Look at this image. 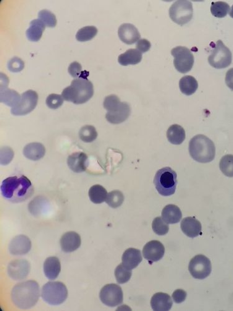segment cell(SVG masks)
Listing matches in <instances>:
<instances>
[{"mask_svg":"<svg viewBox=\"0 0 233 311\" xmlns=\"http://www.w3.org/2000/svg\"><path fill=\"white\" fill-rule=\"evenodd\" d=\"M2 194L13 203L24 202L31 197L33 187L30 180L24 176L7 178L1 185Z\"/></svg>","mask_w":233,"mask_h":311,"instance_id":"obj_1","label":"cell"},{"mask_svg":"<svg viewBox=\"0 0 233 311\" xmlns=\"http://www.w3.org/2000/svg\"><path fill=\"white\" fill-rule=\"evenodd\" d=\"M40 290L37 282L33 280L22 282L13 287L12 299L14 304L20 309H28L38 302Z\"/></svg>","mask_w":233,"mask_h":311,"instance_id":"obj_2","label":"cell"},{"mask_svg":"<svg viewBox=\"0 0 233 311\" xmlns=\"http://www.w3.org/2000/svg\"><path fill=\"white\" fill-rule=\"evenodd\" d=\"M94 89L92 83L87 78L78 77L72 81L69 87L62 93L64 100L75 104H82L92 98Z\"/></svg>","mask_w":233,"mask_h":311,"instance_id":"obj_3","label":"cell"},{"mask_svg":"<svg viewBox=\"0 0 233 311\" xmlns=\"http://www.w3.org/2000/svg\"><path fill=\"white\" fill-rule=\"evenodd\" d=\"M189 152L193 159L198 163H208L215 157L216 148L213 141L204 135H197L191 139Z\"/></svg>","mask_w":233,"mask_h":311,"instance_id":"obj_4","label":"cell"},{"mask_svg":"<svg viewBox=\"0 0 233 311\" xmlns=\"http://www.w3.org/2000/svg\"><path fill=\"white\" fill-rule=\"evenodd\" d=\"M154 184L160 195L169 197L174 194L177 185L176 172L170 167L159 170L154 177Z\"/></svg>","mask_w":233,"mask_h":311,"instance_id":"obj_5","label":"cell"},{"mask_svg":"<svg viewBox=\"0 0 233 311\" xmlns=\"http://www.w3.org/2000/svg\"><path fill=\"white\" fill-rule=\"evenodd\" d=\"M67 287L61 282H49L42 289L41 297L50 305L61 304L67 299Z\"/></svg>","mask_w":233,"mask_h":311,"instance_id":"obj_6","label":"cell"},{"mask_svg":"<svg viewBox=\"0 0 233 311\" xmlns=\"http://www.w3.org/2000/svg\"><path fill=\"white\" fill-rule=\"evenodd\" d=\"M193 15V5L188 1H177L169 9V16L171 20L179 25H184L190 22Z\"/></svg>","mask_w":233,"mask_h":311,"instance_id":"obj_7","label":"cell"},{"mask_svg":"<svg viewBox=\"0 0 233 311\" xmlns=\"http://www.w3.org/2000/svg\"><path fill=\"white\" fill-rule=\"evenodd\" d=\"M208 60L212 67L216 69H223L231 64L232 53L221 40H218Z\"/></svg>","mask_w":233,"mask_h":311,"instance_id":"obj_8","label":"cell"},{"mask_svg":"<svg viewBox=\"0 0 233 311\" xmlns=\"http://www.w3.org/2000/svg\"><path fill=\"white\" fill-rule=\"evenodd\" d=\"M171 54L174 57V64L178 71L185 74L192 69L194 64V56L189 49L177 46L172 49Z\"/></svg>","mask_w":233,"mask_h":311,"instance_id":"obj_9","label":"cell"},{"mask_svg":"<svg viewBox=\"0 0 233 311\" xmlns=\"http://www.w3.org/2000/svg\"><path fill=\"white\" fill-rule=\"evenodd\" d=\"M212 270L210 260L205 256L198 255L191 260L188 266L191 275L197 279H204L211 274Z\"/></svg>","mask_w":233,"mask_h":311,"instance_id":"obj_10","label":"cell"},{"mask_svg":"<svg viewBox=\"0 0 233 311\" xmlns=\"http://www.w3.org/2000/svg\"><path fill=\"white\" fill-rule=\"evenodd\" d=\"M99 299L107 306L114 307L122 304L123 292L122 287L116 284L104 286L99 292Z\"/></svg>","mask_w":233,"mask_h":311,"instance_id":"obj_11","label":"cell"},{"mask_svg":"<svg viewBox=\"0 0 233 311\" xmlns=\"http://www.w3.org/2000/svg\"><path fill=\"white\" fill-rule=\"evenodd\" d=\"M38 95L36 91L28 90L23 93L19 104L11 110L12 114L16 116H25L30 114L37 106Z\"/></svg>","mask_w":233,"mask_h":311,"instance_id":"obj_12","label":"cell"},{"mask_svg":"<svg viewBox=\"0 0 233 311\" xmlns=\"http://www.w3.org/2000/svg\"><path fill=\"white\" fill-rule=\"evenodd\" d=\"M131 108L127 103H120L106 114V119L112 124H119L125 122L130 116Z\"/></svg>","mask_w":233,"mask_h":311,"instance_id":"obj_13","label":"cell"},{"mask_svg":"<svg viewBox=\"0 0 233 311\" xmlns=\"http://www.w3.org/2000/svg\"><path fill=\"white\" fill-rule=\"evenodd\" d=\"M144 257L149 262H157L163 258L165 248L162 243L153 240L148 243L143 248Z\"/></svg>","mask_w":233,"mask_h":311,"instance_id":"obj_14","label":"cell"},{"mask_svg":"<svg viewBox=\"0 0 233 311\" xmlns=\"http://www.w3.org/2000/svg\"><path fill=\"white\" fill-rule=\"evenodd\" d=\"M30 271V263L25 260L13 261L9 266V276L15 280H22L26 278Z\"/></svg>","mask_w":233,"mask_h":311,"instance_id":"obj_15","label":"cell"},{"mask_svg":"<svg viewBox=\"0 0 233 311\" xmlns=\"http://www.w3.org/2000/svg\"><path fill=\"white\" fill-rule=\"evenodd\" d=\"M31 242L25 235H19L12 240L10 244V252L13 255H24L31 250Z\"/></svg>","mask_w":233,"mask_h":311,"instance_id":"obj_16","label":"cell"},{"mask_svg":"<svg viewBox=\"0 0 233 311\" xmlns=\"http://www.w3.org/2000/svg\"><path fill=\"white\" fill-rule=\"evenodd\" d=\"M120 40L127 44H133L140 40L141 35L135 26L130 23H124L119 29Z\"/></svg>","mask_w":233,"mask_h":311,"instance_id":"obj_17","label":"cell"},{"mask_svg":"<svg viewBox=\"0 0 233 311\" xmlns=\"http://www.w3.org/2000/svg\"><path fill=\"white\" fill-rule=\"evenodd\" d=\"M60 244L63 252H74L78 249L81 245V238L79 235L74 231L65 232L62 235Z\"/></svg>","mask_w":233,"mask_h":311,"instance_id":"obj_18","label":"cell"},{"mask_svg":"<svg viewBox=\"0 0 233 311\" xmlns=\"http://www.w3.org/2000/svg\"><path fill=\"white\" fill-rule=\"evenodd\" d=\"M67 164L75 173L85 172L88 166V156L83 152L72 153L68 158Z\"/></svg>","mask_w":233,"mask_h":311,"instance_id":"obj_19","label":"cell"},{"mask_svg":"<svg viewBox=\"0 0 233 311\" xmlns=\"http://www.w3.org/2000/svg\"><path fill=\"white\" fill-rule=\"evenodd\" d=\"M143 261L141 251L136 248H129L125 251L122 257V265L128 270H132Z\"/></svg>","mask_w":233,"mask_h":311,"instance_id":"obj_20","label":"cell"},{"mask_svg":"<svg viewBox=\"0 0 233 311\" xmlns=\"http://www.w3.org/2000/svg\"><path fill=\"white\" fill-rule=\"evenodd\" d=\"M181 229L188 237L195 238L199 236L201 232L200 222L193 217H187L181 222Z\"/></svg>","mask_w":233,"mask_h":311,"instance_id":"obj_21","label":"cell"},{"mask_svg":"<svg viewBox=\"0 0 233 311\" xmlns=\"http://www.w3.org/2000/svg\"><path fill=\"white\" fill-rule=\"evenodd\" d=\"M151 305L154 310L167 311L171 309L173 301L169 294L158 292L151 298Z\"/></svg>","mask_w":233,"mask_h":311,"instance_id":"obj_22","label":"cell"},{"mask_svg":"<svg viewBox=\"0 0 233 311\" xmlns=\"http://www.w3.org/2000/svg\"><path fill=\"white\" fill-rule=\"evenodd\" d=\"M61 271V265L58 258L52 257L46 259L44 263V272L50 280L56 279Z\"/></svg>","mask_w":233,"mask_h":311,"instance_id":"obj_23","label":"cell"},{"mask_svg":"<svg viewBox=\"0 0 233 311\" xmlns=\"http://www.w3.org/2000/svg\"><path fill=\"white\" fill-rule=\"evenodd\" d=\"M46 148L40 143H30L23 149V154L30 160L37 161L45 156Z\"/></svg>","mask_w":233,"mask_h":311,"instance_id":"obj_24","label":"cell"},{"mask_svg":"<svg viewBox=\"0 0 233 311\" xmlns=\"http://www.w3.org/2000/svg\"><path fill=\"white\" fill-rule=\"evenodd\" d=\"M162 218L168 224L179 223L182 218V213L180 209L175 205H168L162 211Z\"/></svg>","mask_w":233,"mask_h":311,"instance_id":"obj_25","label":"cell"},{"mask_svg":"<svg viewBox=\"0 0 233 311\" xmlns=\"http://www.w3.org/2000/svg\"><path fill=\"white\" fill-rule=\"evenodd\" d=\"M46 25L39 19L34 20L30 23V28L26 31V36L29 40L38 42L41 40Z\"/></svg>","mask_w":233,"mask_h":311,"instance_id":"obj_26","label":"cell"},{"mask_svg":"<svg viewBox=\"0 0 233 311\" xmlns=\"http://www.w3.org/2000/svg\"><path fill=\"white\" fill-rule=\"evenodd\" d=\"M142 58V53L137 49H130L125 53L120 54L118 60L122 66H127L128 65H135L140 63Z\"/></svg>","mask_w":233,"mask_h":311,"instance_id":"obj_27","label":"cell"},{"mask_svg":"<svg viewBox=\"0 0 233 311\" xmlns=\"http://www.w3.org/2000/svg\"><path fill=\"white\" fill-rule=\"evenodd\" d=\"M167 139L172 144H181L185 139V130L180 125H172L167 130Z\"/></svg>","mask_w":233,"mask_h":311,"instance_id":"obj_28","label":"cell"},{"mask_svg":"<svg viewBox=\"0 0 233 311\" xmlns=\"http://www.w3.org/2000/svg\"><path fill=\"white\" fill-rule=\"evenodd\" d=\"M180 90L185 95L191 96L196 92L198 87L197 81L192 75H185L180 79Z\"/></svg>","mask_w":233,"mask_h":311,"instance_id":"obj_29","label":"cell"},{"mask_svg":"<svg viewBox=\"0 0 233 311\" xmlns=\"http://www.w3.org/2000/svg\"><path fill=\"white\" fill-rule=\"evenodd\" d=\"M0 98L2 103L6 104L8 106L12 107L13 108L19 104L22 96L15 90L5 89L4 90H1Z\"/></svg>","mask_w":233,"mask_h":311,"instance_id":"obj_30","label":"cell"},{"mask_svg":"<svg viewBox=\"0 0 233 311\" xmlns=\"http://www.w3.org/2000/svg\"><path fill=\"white\" fill-rule=\"evenodd\" d=\"M88 196L91 202L100 204L105 202L108 192L101 185H95L89 190Z\"/></svg>","mask_w":233,"mask_h":311,"instance_id":"obj_31","label":"cell"},{"mask_svg":"<svg viewBox=\"0 0 233 311\" xmlns=\"http://www.w3.org/2000/svg\"><path fill=\"white\" fill-rule=\"evenodd\" d=\"M98 33V29L93 26H88L80 29L76 34V39L80 42L92 40Z\"/></svg>","mask_w":233,"mask_h":311,"instance_id":"obj_32","label":"cell"},{"mask_svg":"<svg viewBox=\"0 0 233 311\" xmlns=\"http://www.w3.org/2000/svg\"><path fill=\"white\" fill-rule=\"evenodd\" d=\"M79 137L83 142L90 143L93 142L98 137V133L93 125H86L81 128Z\"/></svg>","mask_w":233,"mask_h":311,"instance_id":"obj_33","label":"cell"},{"mask_svg":"<svg viewBox=\"0 0 233 311\" xmlns=\"http://www.w3.org/2000/svg\"><path fill=\"white\" fill-rule=\"evenodd\" d=\"M229 5L226 2H217L211 4V14L216 18H224L230 11Z\"/></svg>","mask_w":233,"mask_h":311,"instance_id":"obj_34","label":"cell"},{"mask_svg":"<svg viewBox=\"0 0 233 311\" xmlns=\"http://www.w3.org/2000/svg\"><path fill=\"white\" fill-rule=\"evenodd\" d=\"M124 200V195L122 192L114 190L108 193L105 202L110 207L117 208L122 205Z\"/></svg>","mask_w":233,"mask_h":311,"instance_id":"obj_35","label":"cell"},{"mask_svg":"<svg viewBox=\"0 0 233 311\" xmlns=\"http://www.w3.org/2000/svg\"><path fill=\"white\" fill-rule=\"evenodd\" d=\"M219 169L225 176L233 177V155L222 157L219 163Z\"/></svg>","mask_w":233,"mask_h":311,"instance_id":"obj_36","label":"cell"},{"mask_svg":"<svg viewBox=\"0 0 233 311\" xmlns=\"http://www.w3.org/2000/svg\"><path fill=\"white\" fill-rule=\"evenodd\" d=\"M114 275L118 283L125 284L129 281L132 278V271L128 270L122 264H120L115 270Z\"/></svg>","mask_w":233,"mask_h":311,"instance_id":"obj_37","label":"cell"},{"mask_svg":"<svg viewBox=\"0 0 233 311\" xmlns=\"http://www.w3.org/2000/svg\"><path fill=\"white\" fill-rule=\"evenodd\" d=\"M39 20L43 22L46 27L54 28L57 25L56 16L49 10H43L39 12L38 14Z\"/></svg>","mask_w":233,"mask_h":311,"instance_id":"obj_38","label":"cell"},{"mask_svg":"<svg viewBox=\"0 0 233 311\" xmlns=\"http://www.w3.org/2000/svg\"><path fill=\"white\" fill-rule=\"evenodd\" d=\"M152 228L156 234L159 236H163L169 232V227L166 221H164L161 217H157L154 219Z\"/></svg>","mask_w":233,"mask_h":311,"instance_id":"obj_39","label":"cell"},{"mask_svg":"<svg viewBox=\"0 0 233 311\" xmlns=\"http://www.w3.org/2000/svg\"><path fill=\"white\" fill-rule=\"evenodd\" d=\"M63 97L56 94H51L46 99V104L48 108L52 109H57L61 107L64 103Z\"/></svg>","mask_w":233,"mask_h":311,"instance_id":"obj_40","label":"cell"},{"mask_svg":"<svg viewBox=\"0 0 233 311\" xmlns=\"http://www.w3.org/2000/svg\"><path fill=\"white\" fill-rule=\"evenodd\" d=\"M25 62L18 57H13L8 63V68L12 72H19L24 69Z\"/></svg>","mask_w":233,"mask_h":311,"instance_id":"obj_41","label":"cell"},{"mask_svg":"<svg viewBox=\"0 0 233 311\" xmlns=\"http://www.w3.org/2000/svg\"><path fill=\"white\" fill-rule=\"evenodd\" d=\"M120 103H121V101L117 96L112 95L107 96L103 102L104 108L107 110V111H110Z\"/></svg>","mask_w":233,"mask_h":311,"instance_id":"obj_42","label":"cell"},{"mask_svg":"<svg viewBox=\"0 0 233 311\" xmlns=\"http://www.w3.org/2000/svg\"><path fill=\"white\" fill-rule=\"evenodd\" d=\"M14 156V153L12 148L9 147H4L2 148L1 151V164L2 165H7L11 163Z\"/></svg>","mask_w":233,"mask_h":311,"instance_id":"obj_43","label":"cell"},{"mask_svg":"<svg viewBox=\"0 0 233 311\" xmlns=\"http://www.w3.org/2000/svg\"><path fill=\"white\" fill-rule=\"evenodd\" d=\"M82 66L79 62H73L70 64L69 68H68V71L72 77L77 79L80 77L81 73H82Z\"/></svg>","mask_w":233,"mask_h":311,"instance_id":"obj_44","label":"cell"},{"mask_svg":"<svg viewBox=\"0 0 233 311\" xmlns=\"http://www.w3.org/2000/svg\"><path fill=\"white\" fill-rule=\"evenodd\" d=\"M151 44L150 41H149L146 39H141L139 40L136 44V49L141 53H145L148 52L150 49Z\"/></svg>","mask_w":233,"mask_h":311,"instance_id":"obj_45","label":"cell"},{"mask_svg":"<svg viewBox=\"0 0 233 311\" xmlns=\"http://www.w3.org/2000/svg\"><path fill=\"white\" fill-rule=\"evenodd\" d=\"M187 296V292L183 289H177L172 294L173 300L177 304H180V303L184 302Z\"/></svg>","mask_w":233,"mask_h":311,"instance_id":"obj_46","label":"cell"},{"mask_svg":"<svg viewBox=\"0 0 233 311\" xmlns=\"http://www.w3.org/2000/svg\"><path fill=\"white\" fill-rule=\"evenodd\" d=\"M225 82L227 87L233 91V68L227 70L226 77H225Z\"/></svg>","mask_w":233,"mask_h":311,"instance_id":"obj_47","label":"cell"},{"mask_svg":"<svg viewBox=\"0 0 233 311\" xmlns=\"http://www.w3.org/2000/svg\"><path fill=\"white\" fill-rule=\"evenodd\" d=\"M229 14L230 17H231V18H233V5H232V6L231 7V9L230 10V11L229 12Z\"/></svg>","mask_w":233,"mask_h":311,"instance_id":"obj_48","label":"cell"}]
</instances>
